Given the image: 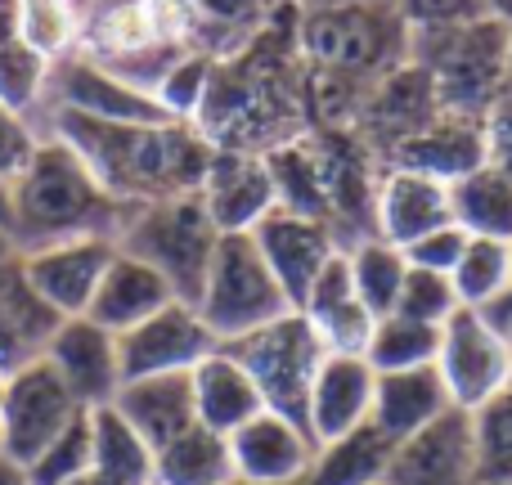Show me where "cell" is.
Instances as JSON below:
<instances>
[{
	"label": "cell",
	"instance_id": "20",
	"mask_svg": "<svg viewBox=\"0 0 512 485\" xmlns=\"http://www.w3.org/2000/svg\"><path fill=\"white\" fill-rule=\"evenodd\" d=\"M382 167H405V171H418V176L441 180V185H454V180L472 176L477 167H486L481 117L436 113L423 131L400 140L396 149L382 158Z\"/></svg>",
	"mask_w": 512,
	"mask_h": 485
},
{
	"label": "cell",
	"instance_id": "45",
	"mask_svg": "<svg viewBox=\"0 0 512 485\" xmlns=\"http://www.w3.org/2000/svg\"><path fill=\"white\" fill-rule=\"evenodd\" d=\"M486 315H490V319H495V324H499V328H508V324H512V283H508L504 301H499V306H495V310H486Z\"/></svg>",
	"mask_w": 512,
	"mask_h": 485
},
{
	"label": "cell",
	"instance_id": "39",
	"mask_svg": "<svg viewBox=\"0 0 512 485\" xmlns=\"http://www.w3.org/2000/svg\"><path fill=\"white\" fill-rule=\"evenodd\" d=\"M454 310H459V297H454L450 274H436V270H418V265H409L405 283H400V297H396V315L423 319V324H445Z\"/></svg>",
	"mask_w": 512,
	"mask_h": 485
},
{
	"label": "cell",
	"instance_id": "40",
	"mask_svg": "<svg viewBox=\"0 0 512 485\" xmlns=\"http://www.w3.org/2000/svg\"><path fill=\"white\" fill-rule=\"evenodd\" d=\"M36 144H41V126H36V117L14 113V108L0 104V176L14 180L18 171L32 162Z\"/></svg>",
	"mask_w": 512,
	"mask_h": 485
},
{
	"label": "cell",
	"instance_id": "14",
	"mask_svg": "<svg viewBox=\"0 0 512 485\" xmlns=\"http://www.w3.org/2000/svg\"><path fill=\"white\" fill-rule=\"evenodd\" d=\"M41 360L59 373V382L77 396L81 409L113 405L117 387H122V355H117V333L99 328L95 319L72 315L54 328L45 342Z\"/></svg>",
	"mask_w": 512,
	"mask_h": 485
},
{
	"label": "cell",
	"instance_id": "4",
	"mask_svg": "<svg viewBox=\"0 0 512 485\" xmlns=\"http://www.w3.org/2000/svg\"><path fill=\"white\" fill-rule=\"evenodd\" d=\"M508 50L512 23L504 18H472V23L409 32V59L427 72L441 113L486 117V108L504 99Z\"/></svg>",
	"mask_w": 512,
	"mask_h": 485
},
{
	"label": "cell",
	"instance_id": "37",
	"mask_svg": "<svg viewBox=\"0 0 512 485\" xmlns=\"http://www.w3.org/2000/svg\"><path fill=\"white\" fill-rule=\"evenodd\" d=\"M472 432H477V481L512 485V391L472 414Z\"/></svg>",
	"mask_w": 512,
	"mask_h": 485
},
{
	"label": "cell",
	"instance_id": "33",
	"mask_svg": "<svg viewBox=\"0 0 512 485\" xmlns=\"http://www.w3.org/2000/svg\"><path fill=\"white\" fill-rule=\"evenodd\" d=\"M454 297L468 310H495L512 283V243L504 239H468L459 265L450 270Z\"/></svg>",
	"mask_w": 512,
	"mask_h": 485
},
{
	"label": "cell",
	"instance_id": "31",
	"mask_svg": "<svg viewBox=\"0 0 512 485\" xmlns=\"http://www.w3.org/2000/svg\"><path fill=\"white\" fill-rule=\"evenodd\" d=\"M387 459L391 441L373 423H364L337 441L319 445L306 485H378L387 477Z\"/></svg>",
	"mask_w": 512,
	"mask_h": 485
},
{
	"label": "cell",
	"instance_id": "35",
	"mask_svg": "<svg viewBox=\"0 0 512 485\" xmlns=\"http://www.w3.org/2000/svg\"><path fill=\"white\" fill-rule=\"evenodd\" d=\"M14 14H18V27H23L27 41L54 63L77 50L86 0H14Z\"/></svg>",
	"mask_w": 512,
	"mask_h": 485
},
{
	"label": "cell",
	"instance_id": "36",
	"mask_svg": "<svg viewBox=\"0 0 512 485\" xmlns=\"http://www.w3.org/2000/svg\"><path fill=\"white\" fill-rule=\"evenodd\" d=\"M212 72H216V54H203V50L180 54L158 77L153 99L162 104V113L171 122H198V113L207 104V90H212Z\"/></svg>",
	"mask_w": 512,
	"mask_h": 485
},
{
	"label": "cell",
	"instance_id": "21",
	"mask_svg": "<svg viewBox=\"0 0 512 485\" xmlns=\"http://www.w3.org/2000/svg\"><path fill=\"white\" fill-rule=\"evenodd\" d=\"M301 315L315 328V337L324 342L328 355H364L373 337V310L360 301L351 283V265H346V247L333 261L319 270V279L310 283L306 301H301Z\"/></svg>",
	"mask_w": 512,
	"mask_h": 485
},
{
	"label": "cell",
	"instance_id": "43",
	"mask_svg": "<svg viewBox=\"0 0 512 485\" xmlns=\"http://www.w3.org/2000/svg\"><path fill=\"white\" fill-rule=\"evenodd\" d=\"M481 135H486V167L512 180V95L495 99L481 117Z\"/></svg>",
	"mask_w": 512,
	"mask_h": 485
},
{
	"label": "cell",
	"instance_id": "28",
	"mask_svg": "<svg viewBox=\"0 0 512 485\" xmlns=\"http://www.w3.org/2000/svg\"><path fill=\"white\" fill-rule=\"evenodd\" d=\"M54 63L23 36L14 14V0H0V104L14 113L36 117L45 99V81H50Z\"/></svg>",
	"mask_w": 512,
	"mask_h": 485
},
{
	"label": "cell",
	"instance_id": "9",
	"mask_svg": "<svg viewBox=\"0 0 512 485\" xmlns=\"http://www.w3.org/2000/svg\"><path fill=\"white\" fill-rule=\"evenodd\" d=\"M81 414L86 409L77 405V396L63 387L50 364H23L5 378V396H0V454H9L14 463L27 468Z\"/></svg>",
	"mask_w": 512,
	"mask_h": 485
},
{
	"label": "cell",
	"instance_id": "23",
	"mask_svg": "<svg viewBox=\"0 0 512 485\" xmlns=\"http://www.w3.org/2000/svg\"><path fill=\"white\" fill-rule=\"evenodd\" d=\"M171 301H180L176 292H171V283L162 279L153 265H144L140 256L117 247L108 270H104V279H99V288H95V297H90L86 319H95V324L108 328V333H126V328L144 324V319L158 315V310L171 306Z\"/></svg>",
	"mask_w": 512,
	"mask_h": 485
},
{
	"label": "cell",
	"instance_id": "12",
	"mask_svg": "<svg viewBox=\"0 0 512 485\" xmlns=\"http://www.w3.org/2000/svg\"><path fill=\"white\" fill-rule=\"evenodd\" d=\"M382 485H481L477 432H472L468 409H445L423 432L391 445Z\"/></svg>",
	"mask_w": 512,
	"mask_h": 485
},
{
	"label": "cell",
	"instance_id": "6",
	"mask_svg": "<svg viewBox=\"0 0 512 485\" xmlns=\"http://www.w3.org/2000/svg\"><path fill=\"white\" fill-rule=\"evenodd\" d=\"M194 306L221 346L274 324L279 315L292 310L252 234H221L212 270H207L203 292H198Z\"/></svg>",
	"mask_w": 512,
	"mask_h": 485
},
{
	"label": "cell",
	"instance_id": "22",
	"mask_svg": "<svg viewBox=\"0 0 512 485\" xmlns=\"http://www.w3.org/2000/svg\"><path fill=\"white\" fill-rule=\"evenodd\" d=\"M113 409L144 436V445H149L153 454L198 423L189 373H158V378L122 382L113 396Z\"/></svg>",
	"mask_w": 512,
	"mask_h": 485
},
{
	"label": "cell",
	"instance_id": "44",
	"mask_svg": "<svg viewBox=\"0 0 512 485\" xmlns=\"http://www.w3.org/2000/svg\"><path fill=\"white\" fill-rule=\"evenodd\" d=\"M0 485H32L27 481V468L23 463H14L9 454H0Z\"/></svg>",
	"mask_w": 512,
	"mask_h": 485
},
{
	"label": "cell",
	"instance_id": "15",
	"mask_svg": "<svg viewBox=\"0 0 512 485\" xmlns=\"http://www.w3.org/2000/svg\"><path fill=\"white\" fill-rule=\"evenodd\" d=\"M225 441H230L234 481L239 485H301L310 477V463H315L319 450L306 427L274 414V409H261Z\"/></svg>",
	"mask_w": 512,
	"mask_h": 485
},
{
	"label": "cell",
	"instance_id": "38",
	"mask_svg": "<svg viewBox=\"0 0 512 485\" xmlns=\"http://www.w3.org/2000/svg\"><path fill=\"white\" fill-rule=\"evenodd\" d=\"M90 472V409L72 418L32 463H27V481L32 485H77Z\"/></svg>",
	"mask_w": 512,
	"mask_h": 485
},
{
	"label": "cell",
	"instance_id": "2",
	"mask_svg": "<svg viewBox=\"0 0 512 485\" xmlns=\"http://www.w3.org/2000/svg\"><path fill=\"white\" fill-rule=\"evenodd\" d=\"M126 212L131 207L117 203L95 180V171L59 135H41L32 162L9 180L5 239L18 252H36V247L72 243V239H113L117 243Z\"/></svg>",
	"mask_w": 512,
	"mask_h": 485
},
{
	"label": "cell",
	"instance_id": "24",
	"mask_svg": "<svg viewBox=\"0 0 512 485\" xmlns=\"http://www.w3.org/2000/svg\"><path fill=\"white\" fill-rule=\"evenodd\" d=\"M445 409H454L450 391H445V378L436 373V364H423V369L378 373L369 423L378 427L391 445H400L405 436H414V432H423L427 423H436Z\"/></svg>",
	"mask_w": 512,
	"mask_h": 485
},
{
	"label": "cell",
	"instance_id": "42",
	"mask_svg": "<svg viewBox=\"0 0 512 485\" xmlns=\"http://www.w3.org/2000/svg\"><path fill=\"white\" fill-rule=\"evenodd\" d=\"M396 14L405 27H450V23H472V18H490L486 0H396Z\"/></svg>",
	"mask_w": 512,
	"mask_h": 485
},
{
	"label": "cell",
	"instance_id": "25",
	"mask_svg": "<svg viewBox=\"0 0 512 485\" xmlns=\"http://www.w3.org/2000/svg\"><path fill=\"white\" fill-rule=\"evenodd\" d=\"M189 382H194L198 423L221 432V436L239 432L248 418H256L265 409L261 391H256V382L248 378V369H243L225 346H216L207 360H198L194 369H189Z\"/></svg>",
	"mask_w": 512,
	"mask_h": 485
},
{
	"label": "cell",
	"instance_id": "16",
	"mask_svg": "<svg viewBox=\"0 0 512 485\" xmlns=\"http://www.w3.org/2000/svg\"><path fill=\"white\" fill-rule=\"evenodd\" d=\"M198 198L212 212L221 234H252L279 207V185H274V171L265 162V153L216 149Z\"/></svg>",
	"mask_w": 512,
	"mask_h": 485
},
{
	"label": "cell",
	"instance_id": "3",
	"mask_svg": "<svg viewBox=\"0 0 512 485\" xmlns=\"http://www.w3.org/2000/svg\"><path fill=\"white\" fill-rule=\"evenodd\" d=\"M297 50L315 81H333L360 117L369 90L409 59V27L396 5H319L301 9Z\"/></svg>",
	"mask_w": 512,
	"mask_h": 485
},
{
	"label": "cell",
	"instance_id": "32",
	"mask_svg": "<svg viewBox=\"0 0 512 485\" xmlns=\"http://www.w3.org/2000/svg\"><path fill=\"white\" fill-rule=\"evenodd\" d=\"M346 265H351V283L364 306L373 310V319L391 315L396 297H400V283H405V274H409L405 252H400L396 243L369 234V239L346 243Z\"/></svg>",
	"mask_w": 512,
	"mask_h": 485
},
{
	"label": "cell",
	"instance_id": "8",
	"mask_svg": "<svg viewBox=\"0 0 512 485\" xmlns=\"http://www.w3.org/2000/svg\"><path fill=\"white\" fill-rule=\"evenodd\" d=\"M436 373L445 378L454 409L477 414L495 396L508 391L512 351L508 333L486 315V310L459 306L441 328V351H436Z\"/></svg>",
	"mask_w": 512,
	"mask_h": 485
},
{
	"label": "cell",
	"instance_id": "47",
	"mask_svg": "<svg viewBox=\"0 0 512 485\" xmlns=\"http://www.w3.org/2000/svg\"><path fill=\"white\" fill-rule=\"evenodd\" d=\"M14 261H18V247L9 243L5 234H0V274H5V270H9V265H14Z\"/></svg>",
	"mask_w": 512,
	"mask_h": 485
},
{
	"label": "cell",
	"instance_id": "1",
	"mask_svg": "<svg viewBox=\"0 0 512 485\" xmlns=\"http://www.w3.org/2000/svg\"><path fill=\"white\" fill-rule=\"evenodd\" d=\"M36 126L41 135H59L126 207L198 194L216 153L194 122H95L77 113H41Z\"/></svg>",
	"mask_w": 512,
	"mask_h": 485
},
{
	"label": "cell",
	"instance_id": "19",
	"mask_svg": "<svg viewBox=\"0 0 512 485\" xmlns=\"http://www.w3.org/2000/svg\"><path fill=\"white\" fill-rule=\"evenodd\" d=\"M373 234L396 247H409L423 234L450 225V185L432 176H418L405 167H382L373 185Z\"/></svg>",
	"mask_w": 512,
	"mask_h": 485
},
{
	"label": "cell",
	"instance_id": "48",
	"mask_svg": "<svg viewBox=\"0 0 512 485\" xmlns=\"http://www.w3.org/2000/svg\"><path fill=\"white\" fill-rule=\"evenodd\" d=\"M490 18H504V23H512V0H486Z\"/></svg>",
	"mask_w": 512,
	"mask_h": 485
},
{
	"label": "cell",
	"instance_id": "27",
	"mask_svg": "<svg viewBox=\"0 0 512 485\" xmlns=\"http://www.w3.org/2000/svg\"><path fill=\"white\" fill-rule=\"evenodd\" d=\"M77 485H153V450L113 405L90 409V472Z\"/></svg>",
	"mask_w": 512,
	"mask_h": 485
},
{
	"label": "cell",
	"instance_id": "30",
	"mask_svg": "<svg viewBox=\"0 0 512 485\" xmlns=\"http://www.w3.org/2000/svg\"><path fill=\"white\" fill-rule=\"evenodd\" d=\"M450 216L472 239L512 243V180L495 167H477L472 176L450 185Z\"/></svg>",
	"mask_w": 512,
	"mask_h": 485
},
{
	"label": "cell",
	"instance_id": "29",
	"mask_svg": "<svg viewBox=\"0 0 512 485\" xmlns=\"http://www.w3.org/2000/svg\"><path fill=\"white\" fill-rule=\"evenodd\" d=\"M153 485H239L234 481L230 441L194 423L185 436L153 454Z\"/></svg>",
	"mask_w": 512,
	"mask_h": 485
},
{
	"label": "cell",
	"instance_id": "34",
	"mask_svg": "<svg viewBox=\"0 0 512 485\" xmlns=\"http://www.w3.org/2000/svg\"><path fill=\"white\" fill-rule=\"evenodd\" d=\"M441 328L445 324H423V319L409 315H382L373 324L369 351L364 360L373 364V373H396V369H423V364H436V351H441Z\"/></svg>",
	"mask_w": 512,
	"mask_h": 485
},
{
	"label": "cell",
	"instance_id": "5",
	"mask_svg": "<svg viewBox=\"0 0 512 485\" xmlns=\"http://www.w3.org/2000/svg\"><path fill=\"white\" fill-rule=\"evenodd\" d=\"M216 243H221V230H216L212 212L203 207L198 194L158 198V203L131 207L122 221V234H117V247L140 256L144 265H153L171 283V292L180 301H189V306L203 292Z\"/></svg>",
	"mask_w": 512,
	"mask_h": 485
},
{
	"label": "cell",
	"instance_id": "46",
	"mask_svg": "<svg viewBox=\"0 0 512 485\" xmlns=\"http://www.w3.org/2000/svg\"><path fill=\"white\" fill-rule=\"evenodd\" d=\"M319 5H373V0H301V9H319ZM382 5H396V0H382Z\"/></svg>",
	"mask_w": 512,
	"mask_h": 485
},
{
	"label": "cell",
	"instance_id": "10",
	"mask_svg": "<svg viewBox=\"0 0 512 485\" xmlns=\"http://www.w3.org/2000/svg\"><path fill=\"white\" fill-rule=\"evenodd\" d=\"M41 113H77V117H95V122H171L162 113V104L153 99V90L117 77L104 63L86 59L77 50L54 59Z\"/></svg>",
	"mask_w": 512,
	"mask_h": 485
},
{
	"label": "cell",
	"instance_id": "7",
	"mask_svg": "<svg viewBox=\"0 0 512 485\" xmlns=\"http://www.w3.org/2000/svg\"><path fill=\"white\" fill-rule=\"evenodd\" d=\"M225 351L248 369V378L256 382V391H261L265 409H274V414L306 427L310 382H315L328 351L315 337V328L306 324L301 310H288V315H279L274 324L256 328L248 337H234V342H225Z\"/></svg>",
	"mask_w": 512,
	"mask_h": 485
},
{
	"label": "cell",
	"instance_id": "49",
	"mask_svg": "<svg viewBox=\"0 0 512 485\" xmlns=\"http://www.w3.org/2000/svg\"><path fill=\"white\" fill-rule=\"evenodd\" d=\"M5 225H9V180L0 176V234H5Z\"/></svg>",
	"mask_w": 512,
	"mask_h": 485
},
{
	"label": "cell",
	"instance_id": "41",
	"mask_svg": "<svg viewBox=\"0 0 512 485\" xmlns=\"http://www.w3.org/2000/svg\"><path fill=\"white\" fill-rule=\"evenodd\" d=\"M472 234H463L459 225H441V230H432V234H423V239H414L409 247H400L405 252V261L409 265H418V270H436V274H450L454 265H459V256H463V247H468Z\"/></svg>",
	"mask_w": 512,
	"mask_h": 485
},
{
	"label": "cell",
	"instance_id": "13",
	"mask_svg": "<svg viewBox=\"0 0 512 485\" xmlns=\"http://www.w3.org/2000/svg\"><path fill=\"white\" fill-rule=\"evenodd\" d=\"M252 239L261 247L265 265H270V274L279 279V288H283V297H288L292 310H301V301H306L310 283L319 279V270L346 247L328 221L306 216V212H292V207H274V212L252 230Z\"/></svg>",
	"mask_w": 512,
	"mask_h": 485
},
{
	"label": "cell",
	"instance_id": "52",
	"mask_svg": "<svg viewBox=\"0 0 512 485\" xmlns=\"http://www.w3.org/2000/svg\"><path fill=\"white\" fill-rule=\"evenodd\" d=\"M301 485H306V481H301Z\"/></svg>",
	"mask_w": 512,
	"mask_h": 485
},
{
	"label": "cell",
	"instance_id": "26",
	"mask_svg": "<svg viewBox=\"0 0 512 485\" xmlns=\"http://www.w3.org/2000/svg\"><path fill=\"white\" fill-rule=\"evenodd\" d=\"M63 319L36 297V288L23 274V256L0 274V373H14L23 364L41 360L45 342L54 337Z\"/></svg>",
	"mask_w": 512,
	"mask_h": 485
},
{
	"label": "cell",
	"instance_id": "11",
	"mask_svg": "<svg viewBox=\"0 0 512 485\" xmlns=\"http://www.w3.org/2000/svg\"><path fill=\"white\" fill-rule=\"evenodd\" d=\"M216 333L203 324L198 306L171 301L144 324L117 333V355H122V382L131 378H158V373H189L198 360L216 351Z\"/></svg>",
	"mask_w": 512,
	"mask_h": 485
},
{
	"label": "cell",
	"instance_id": "51",
	"mask_svg": "<svg viewBox=\"0 0 512 485\" xmlns=\"http://www.w3.org/2000/svg\"><path fill=\"white\" fill-rule=\"evenodd\" d=\"M504 333H508V351H512V324L504 328ZM508 391H512V373H508Z\"/></svg>",
	"mask_w": 512,
	"mask_h": 485
},
{
	"label": "cell",
	"instance_id": "18",
	"mask_svg": "<svg viewBox=\"0 0 512 485\" xmlns=\"http://www.w3.org/2000/svg\"><path fill=\"white\" fill-rule=\"evenodd\" d=\"M373 364L364 355H324L306 396V432L315 445L355 432L373 414Z\"/></svg>",
	"mask_w": 512,
	"mask_h": 485
},
{
	"label": "cell",
	"instance_id": "50",
	"mask_svg": "<svg viewBox=\"0 0 512 485\" xmlns=\"http://www.w3.org/2000/svg\"><path fill=\"white\" fill-rule=\"evenodd\" d=\"M504 95H512V50H508V81H504Z\"/></svg>",
	"mask_w": 512,
	"mask_h": 485
},
{
	"label": "cell",
	"instance_id": "17",
	"mask_svg": "<svg viewBox=\"0 0 512 485\" xmlns=\"http://www.w3.org/2000/svg\"><path fill=\"white\" fill-rule=\"evenodd\" d=\"M113 252H117L113 239H72V243H50L18 256H23V274L36 288V297L59 319H72L90 310V297H95Z\"/></svg>",
	"mask_w": 512,
	"mask_h": 485
}]
</instances>
